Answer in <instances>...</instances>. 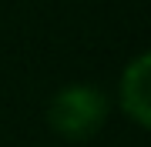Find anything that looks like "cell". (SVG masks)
I'll list each match as a JSON object with an SVG mask.
<instances>
[{
    "instance_id": "6da1fadb",
    "label": "cell",
    "mask_w": 151,
    "mask_h": 147,
    "mask_svg": "<svg viewBox=\"0 0 151 147\" xmlns=\"http://www.w3.org/2000/svg\"><path fill=\"white\" fill-rule=\"evenodd\" d=\"M108 94L94 84H67L50 97L47 120L64 141H87L108 120Z\"/></svg>"
},
{
    "instance_id": "7a4b0ae2",
    "label": "cell",
    "mask_w": 151,
    "mask_h": 147,
    "mask_svg": "<svg viewBox=\"0 0 151 147\" xmlns=\"http://www.w3.org/2000/svg\"><path fill=\"white\" fill-rule=\"evenodd\" d=\"M121 107L141 131L151 127V57L138 54L121 74Z\"/></svg>"
}]
</instances>
